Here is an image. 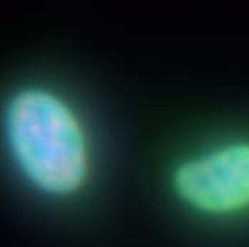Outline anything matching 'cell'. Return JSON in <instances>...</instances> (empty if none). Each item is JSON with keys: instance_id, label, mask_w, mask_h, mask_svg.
<instances>
[{"instance_id": "6da1fadb", "label": "cell", "mask_w": 249, "mask_h": 247, "mask_svg": "<svg viewBox=\"0 0 249 247\" xmlns=\"http://www.w3.org/2000/svg\"><path fill=\"white\" fill-rule=\"evenodd\" d=\"M6 153L30 189L52 198L80 193L93 172L92 139L82 113L42 83L16 89L1 110Z\"/></svg>"}, {"instance_id": "7a4b0ae2", "label": "cell", "mask_w": 249, "mask_h": 247, "mask_svg": "<svg viewBox=\"0 0 249 247\" xmlns=\"http://www.w3.org/2000/svg\"><path fill=\"white\" fill-rule=\"evenodd\" d=\"M171 189L186 209L213 219L249 212V137L226 139L176 163Z\"/></svg>"}]
</instances>
